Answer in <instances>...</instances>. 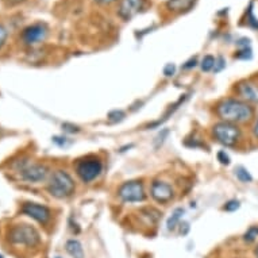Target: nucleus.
I'll use <instances>...</instances> for the list:
<instances>
[{"mask_svg":"<svg viewBox=\"0 0 258 258\" xmlns=\"http://www.w3.org/2000/svg\"><path fill=\"white\" fill-rule=\"evenodd\" d=\"M182 215H184V208H176L172 216L168 219V230L173 231L178 226V223H180V219L182 218Z\"/></svg>","mask_w":258,"mask_h":258,"instance_id":"15","label":"nucleus"},{"mask_svg":"<svg viewBox=\"0 0 258 258\" xmlns=\"http://www.w3.org/2000/svg\"><path fill=\"white\" fill-rule=\"evenodd\" d=\"M255 255H257V258H258V246H257V249H255Z\"/></svg>","mask_w":258,"mask_h":258,"instance_id":"33","label":"nucleus"},{"mask_svg":"<svg viewBox=\"0 0 258 258\" xmlns=\"http://www.w3.org/2000/svg\"><path fill=\"white\" fill-rule=\"evenodd\" d=\"M251 49L249 47H242L241 50L238 51L237 54H235V57L239 59H250L251 58Z\"/></svg>","mask_w":258,"mask_h":258,"instance_id":"20","label":"nucleus"},{"mask_svg":"<svg viewBox=\"0 0 258 258\" xmlns=\"http://www.w3.org/2000/svg\"><path fill=\"white\" fill-rule=\"evenodd\" d=\"M118 196L124 203H137L146 199L144 184L140 180H130L119 186Z\"/></svg>","mask_w":258,"mask_h":258,"instance_id":"6","label":"nucleus"},{"mask_svg":"<svg viewBox=\"0 0 258 258\" xmlns=\"http://www.w3.org/2000/svg\"><path fill=\"white\" fill-rule=\"evenodd\" d=\"M9 37V31L6 29L5 26L0 25V49L3 47V45L6 43V39Z\"/></svg>","mask_w":258,"mask_h":258,"instance_id":"23","label":"nucleus"},{"mask_svg":"<svg viewBox=\"0 0 258 258\" xmlns=\"http://www.w3.org/2000/svg\"><path fill=\"white\" fill-rule=\"evenodd\" d=\"M174 72H176V67H174L173 63H168L165 68H164V75L168 77L173 76Z\"/></svg>","mask_w":258,"mask_h":258,"instance_id":"25","label":"nucleus"},{"mask_svg":"<svg viewBox=\"0 0 258 258\" xmlns=\"http://www.w3.org/2000/svg\"><path fill=\"white\" fill-rule=\"evenodd\" d=\"M46 37V27L43 25H33L26 27L22 33V39L27 45H33L39 41H42Z\"/></svg>","mask_w":258,"mask_h":258,"instance_id":"10","label":"nucleus"},{"mask_svg":"<svg viewBox=\"0 0 258 258\" xmlns=\"http://www.w3.org/2000/svg\"><path fill=\"white\" fill-rule=\"evenodd\" d=\"M62 127H63V128H65V130H67V132H69V133L80 132V128H79V127L73 126V124H69V123H65V124H63Z\"/></svg>","mask_w":258,"mask_h":258,"instance_id":"27","label":"nucleus"},{"mask_svg":"<svg viewBox=\"0 0 258 258\" xmlns=\"http://www.w3.org/2000/svg\"><path fill=\"white\" fill-rule=\"evenodd\" d=\"M168 136V130H165V132H162V136H158L157 137V144H156V148H158V145H160V141H161V145L164 144V140H162V138H164V137H166Z\"/></svg>","mask_w":258,"mask_h":258,"instance_id":"29","label":"nucleus"},{"mask_svg":"<svg viewBox=\"0 0 258 258\" xmlns=\"http://www.w3.org/2000/svg\"><path fill=\"white\" fill-rule=\"evenodd\" d=\"M76 185L71 174L67 173L65 170H55L51 174L50 181L47 184V190L51 196L57 199H65L75 194Z\"/></svg>","mask_w":258,"mask_h":258,"instance_id":"2","label":"nucleus"},{"mask_svg":"<svg viewBox=\"0 0 258 258\" xmlns=\"http://www.w3.org/2000/svg\"><path fill=\"white\" fill-rule=\"evenodd\" d=\"M239 202L238 200H230V202H227V203L224 204L223 210L224 211H229V212H234L237 211L238 208H239Z\"/></svg>","mask_w":258,"mask_h":258,"instance_id":"21","label":"nucleus"},{"mask_svg":"<svg viewBox=\"0 0 258 258\" xmlns=\"http://www.w3.org/2000/svg\"><path fill=\"white\" fill-rule=\"evenodd\" d=\"M195 3L196 0H168L166 7L173 13H185L192 9Z\"/></svg>","mask_w":258,"mask_h":258,"instance_id":"13","label":"nucleus"},{"mask_svg":"<svg viewBox=\"0 0 258 258\" xmlns=\"http://www.w3.org/2000/svg\"><path fill=\"white\" fill-rule=\"evenodd\" d=\"M235 176L241 182H251L253 181V177H251V174L249 173V170L245 169L243 166H238L237 169H235Z\"/></svg>","mask_w":258,"mask_h":258,"instance_id":"16","label":"nucleus"},{"mask_svg":"<svg viewBox=\"0 0 258 258\" xmlns=\"http://www.w3.org/2000/svg\"><path fill=\"white\" fill-rule=\"evenodd\" d=\"M124 118V112L120 110H116V111H112L108 114V119H110L111 122H119V120H122Z\"/></svg>","mask_w":258,"mask_h":258,"instance_id":"22","label":"nucleus"},{"mask_svg":"<svg viewBox=\"0 0 258 258\" xmlns=\"http://www.w3.org/2000/svg\"><path fill=\"white\" fill-rule=\"evenodd\" d=\"M224 67H226V63H224L223 57H219L218 59H215V67H214V71H215V72H220Z\"/></svg>","mask_w":258,"mask_h":258,"instance_id":"26","label":"nucleus"},{"mask_svg":"<svg viewBox=\"0 0 258 258\" xmlns=\"http://www.w3.org/2000/svg\"><path fill=\"white\" fill-rule=\"evenodd\" d=\"M253 130H254V136L258 138V118H257V122H255V124H254Z\"/></svg>","mask_w":258,"mask_h":258,"instance_id":"31","label":"nucleus"},{"mask_svg":"<svg viewBox=\"0 0 258 258\" xmlns=\"http://www.w3.org/2000/svg\"><path fill=\"white\" fill-rule=\"evenodd\" d=\"M212 136L219 144L224 146H234L241 140V128L229 122H219L212 127Z\"/></svg>","mask_w":258,"mask_h":258,"instance_id":"3","label":"nucleus"},{"mask_svg":"<svg viewBox=\"0 0 258 258\" xmlns=\"http://www.w3.org/2000/svg\"><path fill=\"white\" fill-rule=\"evenodd\" d=\"M96 2H98V3H104V5H106V3H112V2H115V0H96Z\"/></svg>","mask_w":258,"mask_h":258,"instance_id":"32","label":"nucleus"},{"mask_svg":"<svg viewBox=\"0 0 258 258\" xmlns=\"http://www.w3.org/2000/svg\"><path fill=\"white\" fill-rule=\"evenodd\" d=\"M196 65H198V61H196V58H192V59H189L188 62H185V65H182V68L190 69V68H195Z\"/></svg>","mask_w":258,"mask_h":258,"instance_id":"28","label":"nucleus"},{"mask_svg":"<svg viewBox=\"0 0 258 258\" xmlns=\"http://www.w3.org/2000/svg\"><path fill=\"white\" fill-rule=\"evenodd\" d=\"M215 57L214 55H206L203 59H202V63H200V67H202V71L203 72H210L214 69L215 67Z\"/></svg>","mask_w":258,"mask_h":258,"instance_id":"17","label":"nucleus"},{"mask_svg":"<svg viewBox=\"0 0 258 258\" xmlns=\"http://www.w3.org/2000/svg\"><path fill=\"white\" fill-rule=\"evenodd\" d=\"M103 169L102 161L98 157L88 156L76 162V173L83 182H91L98 177Z\"/></svg>","mask_w":258,"mask_h":258,"instance_id":"5","label":"nucleus"},{"mask_svg":"<svg viewBox=\"0 0 258 258\" xmlns=\"http://www.w3.org/2000/svg\"><path fill=\"white\" fill-rule=\"evenodd\" d=\"M216 115L222 122L245 123L253 118V107L239 99H224L216 106Z\"/></svg>","mask_w":258,"mask_h":258,"instance_id":"1","label":"nucleus"},{"mask_svg":"<svg viewBox=\"0 0 258 258\" xmlns=\"http://www.w3.org/2000/svg\"><path fill=\"white\" fill-rule=\"evenodd\" d=\"M49 169L42 164H31L22 169V178L29 182H39L46 178Z\"/></svg>","mask_w":258,"mask_h":258,"instance_id":"9","label":"nucleus"},{"mask_svg":"<svg viewBox=\"0 0 258 258\" xmlns=\"http://www.w3.org/2000/svg\"><path fill=\"white\" fill-rule=\"evenodd\" d=\"M145 0H122L119 7V15L123 19H132L134 15L144 9Z\"/></svg>","mask_w":258,"mask_h":258,"instance_id":"11","label":"nucleus"},{"mask_svg":"<svg viewBox=\"0 0 258 258\" xmlns=\"http://www.w3.org/2000/svg\"><path fill=\"white\" fill-rule=\"evenodd\" d=\"M237 93L243 99V102L250 103H258V85L253 83H239L237 87Z\"/></svg>","mask_w":258,"mask_h":258,"instance_id":"12","label":"nucleus"},{"mask_svg":"<svg viewBox=\"0 0 258 258\" xmlns=\"http://www.w3.org/2000/svg\"><path fill=\"white\" fill-rule=\"evenodd\" d=\"M22 212L25 214V215L30 216V218H33L39 223H47L49 220H50L51 212L50 210L46 207V206H42V204L38 203H26L23 204V207H22Z\"/></svg>","mask_w":258,"mask_h":258,"instance_id":"8","label":"nucleus"},{"mask_svg":"<svg viewBox=\"0 0 258 258\" xmlns=\"http://www.w3.org/2000/svg\"><path fill=\"white\" fill-rule=\"evenodd\" d=\"M65 249L72 258H84V250L83 246L77 239H69L65 245Z\"/></svg>","mask_w":258,"mask_h":258,"instance_id":"14","label":"nucleus"},{"mask_svg":"<svg viewBox=\"0 0 258 258\" xmlns=\"http://www.w3.org/2000/svg\"><path fill=\"white\" fill-rule=\"evenodd\" d=\"M23 0H3V3H6L7 6H17L19 3H22Z\"/></svg>","mask_w":258,"mask_h":258,"instance_id":"30","label":"nucleus"},{"mask_svg":"<svg viewBox=\"0 0 258 258\" xmlns=\"http://www.w3.org/2000/svg\"><path fill=\"white\" fill-rule=\"evenodd\" d=\"M258 238V226H251L250 229H247V231L243 235V239L246 242H254Z\"/></svg>","mask_w":258,"mask_h":258,"instance_id":"18","label":"nucleus"},{"mask_svg":"<svg viewBox=\"0 0 258 258\" xmlns=\"http://www.w3.org/2000/svg\"><path fill=\"white\" fill-rule=\"evenodd\" d=\"M247 21H249V25L254 29H258V19L253 15V3H250L249 11H247Z\"/></svg>","mask_w":258,"mask_h":258,"instance_id":"19","label":"nucleus"},{"mask_svg":"<svg viewBox=\"0 0 258 258\" xmlns=\"http://www.w3.org/2000/svg\"><path fill=\"white\" fill-rule=\"evenodd\" d=\"M9 239L14 245L35 246L39 243V234L33 226L17 224L10 230Z\"/></svg>","mask_w":258,"mask_h":258,"instance_id":"4","label":"nucleus"},{"mask_svg":"<svg viewBox=\"0 0 258 258\" xmlns=\"http://www.w3.org/2000/svg\"><path fill=\"white\" fill-rule=\"evenodd\" d=\"M150 195L157 203H168L173 198V188L168 182L156 180L150 186Z\"/></svg>","mask_w":258,"mask_h":258,"instance_id":"7","label":"nucleus"},{"mask_svg":"<svg viewBox=\"0 0 258 258\" xmlns=\"http://www.w3.org/2000/svg\"><path fill=\"white\" fill-rule=\"evenodd\" d=\"M218 160H219L220 164H223V165H229L230 164V157L226 154V152L218 153Z\"/></svg>","mask_w":258,"mask_h":258,"instance_id":"24","label":"nucleus"}]
</instances>
